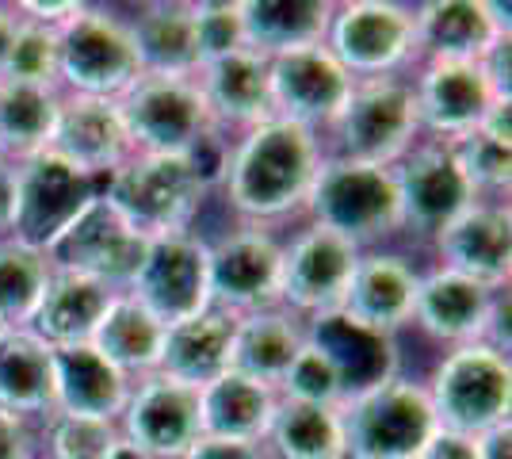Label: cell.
<instances>
[{
	"instance_id": "1",
	"label": "cell",
	"mask_w": 512,
	"mask_h": 459,
	"mask_svg": "<svg viewBox=\"0 0 512 459\" xmlns=\"http://www.w3.org/2000/svg\"><path fill=\"white\" fill-rule=\"evenodd\" d=\"M325 161L321 134L268 119L237 134L218 161V188L226 207L249 226H272L306 207V196Z\"/></svg>"
},
{
	"instance_id": "2",
	"label": "cell",
	"mask_w": 512,
	"mask_h": 459,
	"mask_svg": "<svg viewBox=\"0 0 512 459\" xmlns=\"http://www.w3.org/2000/svg\"><path fill=\"white\" fill-rule=\"evenodd\" d=\"M214 180L207 153H130L104 180V196L142 238H165L192 230Z\"/></svg>"
},
{
	"instance_id": "3",
	"label": "cell",
	"mask_w": 512,
	"mask_h": 459,
	"mask_svg": "<svg viewBox=\"0 0 512 459\" xmlns=\"http://www.w3.org/2000/svg\"><path fill=\"white\" fill-rule=\"evenodd\" d=\"M302 211L310 226H321L337 238L352 241L360 253L379 249V241L394 238L402 230L394 169L352 161V157H333V153H325Z\"/></svg>"
},
{
	"instance_id": "4",
	"label": "cell",
	"mask_w": 512,
	"mask_h": 459,
	"mask_svg": "<svg viewBox=\"0 0 512 459\" xmlns=\"http://www.w3.org/2000/svg\"><path fill=\"white\" fill-rule=\"evenodd\" d=\"M337 410L348 459H417L440 429L425 383L398 372L356 387Z\"/></svg>"
},
{
	"instance_id": "5",
	"label": "cell",
	"mask_w": 512,
	"mask_h": 459,
	"mask_svg": "<svg viewBox=\"0 0 512 459\" xmlns=\"http://www.w3.org/2000/svg\"><path fill=\"white\" fill-rule=\"evenodd\" d=\"M440 429L482 437L512 414V360L486 341L448 349L425 383Z\"/></svg>"
},
{
	"instance_id": "6",
	"label": "cell",
	"mask_w": 512,
	"mask_h": 459,
	"mask_svg": "<svg viewBox=\"0 0 512 459\" xmlns=\"http://www.w3.org/2000/svg\"><path fill=\"white\" fill-rule=\"evenodd\" d=\"M142 77L127 16L100 4H81L73 20L58 27V88L65 96L123 100Z\"/></svg>"
},
{
	"instance_id": "7",
	"label": "cell",
	"mask_w": 512,
	"mask_h": 459,
	"mask_svg": "<svg viewBox=\"0 0 512 459\" xmlns=\"http://www.w3.org/2000/svg\"><path fill=\"white\" fill-rule=\"evenodd\" d=\"M325 134L333 138V157H352V161L394 169L421 142V123H417L409 81L406 77L356 81L337 123Z\"/></svg>"
},
{
	"instance_id": "8",
	"label": "cell",
	"mask_w": 512,
	"mask_h": 459,
	"mask_svg": "<svg viewBox=\"0 0 512 459\" xmlns=\"http://www.w3.org/2000/svg\"><path fill=\"white\" fill-rule=\"evenodd\" d=\"M119 111L134 153H207L218 138L195 77L142 73L119 100Z\"/></svg>"
},
{
	"instance_id": "9",
	"label": "cell",
	"mask_w": 512,
	"mask_h": 459,
	"mask_svg": "<svg viewBox=\"0 0 512 459\" xmlns=\"http://www.w3.org/2000/svg\"><path fill=\"white\" fill-rule=\"evenodd\" d=\"M325 46L356 81L398 77L409 62H417L413 8L394 4V0H344V4H333Z\"/></svg>"
},
{
	"instance_id": "10",
	"label": "cell",
	"mask_w": 512,
	"mask_h": 459,
	"mask_svg": "<svg viewBox=\"0 0 512 459\" xmlns=\"http://www.w3.org/2000/svg\"><path fill=\"white\" fill-rule=\"evenodd\" d=\"M360 249L321 226H306L291 241H283V272H279V306L295 314L302 326H321L341 318L344 295Z\"/></svg>"
},
{
	"instance_id": "11",
	"label": "cell",
	"mask_w": 512,
	"mask_h": 459,
	"mask_svg": "<svg viewBox=\"0 0 512 459\" xmlns=\"http://www.w3.org/2000/svg\"><path fill=\"white\" fill-rule=\"evenodd\" d=\"M100 192H104V180L81 173L54 150L27 157L16 165L12 238L46 253Z\"/></svg>"
},
{
	"instance_id": "12",
	"label": "cell",
	"mask_w": 512,
	"mask_h": 459,
	"mask_svg": "<svg viewBox=\"0 0 512 459\" xmlns=\"http://www.w3.org/2000/svg\"><path fill=\"white\" fill-rule=\"evenodd\" d=\"M127 295L153 310L165 326L203 314L211 306V245L195 230L146 238Z\"/></svg>"
},
{
	"instance_id": "13",
	"label": "cell",
	"mask_w": 512,
	"mask_h": 459,
	"mask_svg": "<svg viewBox=\"0 0 512 459\" xmlns=\"http://www.w3.org/2000/svg\"><path fill=\"white\" fill-rule=\"evenodd\" d=\"M142 249L146 238L100 192L62 238L46 249V261L54 272H77L111 291H127L142 261Z\"/></svg>"
},
{
	"instance_id": "14",
	"label": "cell",
	"mask_w": 512,
	"mask_h": 459,
	"mask_svg": "<svg viewBox=\"0 0 512 459\" xmlns=\"http://www.w3.org/2000/svg\"><path fill=\"white\" fill-rule=\"evenodd\" d=\"M211 245V306L230 318L279 306V272H283V241L264 230L237 222Z\"/></svg>"
},
{
	"instance_id": "15",
	"label": "cell",
	"mask_w": 512,
	"mask_h": 459,
	"mask_svg": "<svg viewBox=\"0 0 512 459\" xmlns=\"http://www.w3.org/2000/svg\"><path fill=\"white\" fill-rule=\"evenodd\" d=\"M268 85L276 119L321 134L337 123L356 77L329 54V46L318 43L268 58Z\"/></svg>"
},
{
	"instance_id": "16",
	"label": "cell",
	"mask_w": 512,
	"mask_h": 459,
	"mask_svg": "<svg viewBox=\"0 0 512 459\" xmlns=\"http://www.w3.org/2000/svg\"><path fill=\"white\" fill-rule=\"evenodd\" d=\"M119 437L153 459H184L203 437L199 391L176 383L165 372L134 379L127 406L119 414Z\"/></svg>"
},
{
	"instance_id": "17",
	"label": "cell",
	"mask_w": 512,
	"mask_h": 459,
	"mask_svg": "<svg viewBox=\"0 0 512 459\" xmlns=\"http://www.w3.org/2000/svg\"><path fill=\"white\" fill-rule=\"evenodd\" d=\"M394 184H398V203H402V230L421 234L428 241L474 203V192L451 146L432 142V138H421L394 165Z\"/></svg>"
},
{
	"instance_id": "18",
	"label": "cell",
	"mask_w": 512,
	"mask_h": 459,
	"mask_svg": "<svg viewBox=\"0 0 512 459\" xmlns=\"http://www.w3.org/2000/svg\"><path fill=\"white\" fill-rule=\"evenodd\" d=\"M409 88L417 104L421 138L448 146L478 131L486 111L497 104L478 62H421Z\"/></svg>"
},
{
	"instance_id": "19",
	"label": "cell",
	"mask_w": 512,
	"mask_h": 459,
	"mask_svg": "<svg viewBox=\"0 0 512 459\" xmlns=\"http://www.w3.org/2000/svg\"><path fill=\"white\" fill-rule=\"evenodd\" d=\"M436 261L474 284L505 291L512 276V211L509 199H474L459 219H451L436 238Z\"/></svg>"
},
{
	"instance_id": "20",
	"label": "cell",
	"mask_w": 512,
	"mask_h": 459,
	"mask_svg": "<svg viewBox=\"0 0 512 459\" xmlns=\"http://www.w3.org/2000/svg\"><path fill=\"white\" fill-rule=\"evenodd\" d=\"M417 284H421V272L409 257L390 249H363L344 295L341 322L390 341L394 333L413 326Z\"/></svg>"
},
{
	"instance_id": "21",
	"label": "cell",
	"mask_w": 512,
	"mask_h": 459,
	"mask_svg": "<svg viewBox=\"0 0 512 459\" xmlns=\"http://www.w3.org/2000/svg\"><path fill=\"white\" fill-rule=\"evenodd\" d=\"M417 62H482L509 39V8L493 0H428L413 8Z\"/></svg>"
},
{
	"instance_id": "22",
	"label": "cell",
	"mask_w": 512,
	"mask_h": 459,
	"mask_svg": "<svg viewBox=\"0 0 512 459\" xmlns=\"http://www.w3.org/2000/svg\"><path fill=\"white\" fill-rule=\"evenodd\" d=\"M199 96L211 111V123L218 134H245L276 119L272 115V85H268V58L241 46L234 54L211 58L195 69Z\"/></svg>"
},
{
	"instance_id": "23",
	"label": "cell",
	"mask_w": 512,
	"mask_h": 459,
	"mask_svg": "<svg viewBox=\"0 0 512 459\" xmlns=\"http://www.w3.org/2000/svg\"><path fill=\"white\" fill-rule=\"evenodd\" d=\"M497 295L501 291H490V287L474 284L467 276H459V272L436 264V268L421 272L417 306H413V326L421 329L428 341L444 345V349L486 341Z\"/></svg>"
},
{
	"instance_id": "24",
	"label": "cell",
	"mask_w": 512,
	"mask_h": 459,
	"mask_svg": "<svg viewBox=\"0 0 512 459\" xmlns=\"http://www.w3.org/2000/svg\"><path fill=\"white\" fill-rule=\"evenodd\" d=\"M50 150L65 157L69 165H77L81 173L107 180L134 153L127 127H123L119 100H92V96H65L62 92V111H58Z\"/></svg>"
},
{
	"instance_id": "25",
	"label": "cell",
	"mask_w": 512,
	"mask_h": 459,
	"mask_svg": "<svg viewBox=\"0 0 512 459\" xmlns=\"http://www.w3.org/2000/svg\"><path fill=\"white\" fill-rule=\"evenodd\" d=\"M234 329L237 318L218 306H207L203 314H192L184 322H172L165 329L161 372L176 383L203 391L207 383L234 372Z\"/></svg>"
},
{
	"instance_id": "26",
	"label": "cell",
	"mask_w": 512,
	"mask_h": 459,
	"mask_svg": "<svg viewBox=\"0 0 512 459\" xmlns=\"http://www.w3.org/2000/svg\"><path fill=\"white\" fill-rule=\"evenodd\" d=\"M119 291L96 284L77 272H50L39 310L31 314L27 329L50 345V349H77V345H92L96 326L104 322L107 306Z\"/></svg>"
},
{
	"instance_id": "27",
	"label": "cell",
	"mask_w": 512,
	"mask_h": 459,
	"mask_svg": "<svg viewBox=\"0 0 512 459\" xmlns=\"http://www.w3.org/2000/svg\"><path fill=\"white\" fill-rule=\"evenodd\" d=\"M134 379L107 364L92 345L54 349V414L119 421Z\"/></svg>"
},
{
	"instance_id": "28",
	"label": "cell",
	"mask_w": 512,
	"mask_h": 459,
	"mask_svg": "<svg viewBox=\"0 0 512 459\" xmlns=\"http://www.w3.org/2000/svg\"><path fill=\"white\" fill-rule=\"evenodd\" d=\"M130 39L138 50L142 73L150 77H195L199 43H195L192 4L188 0H153L127 16Z\"/></svg>"
},
{
	"instance_id": "29",
	"label": "cell",
	"mask_w": 512,
	"mask_h": 459,
	"mask_svg": "<svg viewBox=\"0 0 512 459\" xmlns=\"http://www.w3.org/2000/svg\"><path fill=\"white\" fill-rule=\"evenodd\" d=\"M0 410L23 421L54 414V349L31 329H8L0 337Z\"/></svg>"
},
{
	"instance_id": "30",
	"label": "cell",
	"mask_w": 512,
	"mask_h": 459,
	"mask_svg": "<svg viewBox=\"0 0 512 459\" xmlns=\"http://www.w3.org/2000/svg\"><path fill=\"white\" fill-rule=\"evenodd\" d=\"M329 20L333 0H241L245 46L264 58L325 43Z\"/></svg>"
},
{
	"instance_id": "31",
	"label": "cell",
	"mask_w": 512,
	"mask_h": 459,
	"mask_svg": "<svg viewBox=\"0 0 512 459\" xmlns=\"http://www.w3.org/2000/svg\"><path fill=\"white\" fill-rule=\"evenodd\" d=\"M165 322L146 310L134 295L119 291L107 306L104 322L96 326L92 349L104 356L107 364H115L130 379L161 372V352H165Z\"/></svg>"
},
{
	"instance_id": "32",
	"label": "cell",
	"mask_w": 512,
	"mask_h": 459,
	"mask_svg": "<svg viewBox=\"0 0 512 459\" xmlns=\"http://www.w3.org/2000/svg\"><path fill=\"white\" fill-rule=\"evenodd\" d=\"M279 391L268 383H256L241 372H226L222 379L207 383L199 391V417H203V437L222 440H249L260 444L272 414H276Z\"/></svg>"
},
{
	"instance_id": "33",
	"label": "cell",
	"mask_w": 512,
	"mask_h": 459,
	"mask_svg": "<svg viewBox=\"0 0 512 459\" xmlns=\"http://www.w3.org/2000/svg\"><path fill=\"white\" fill-rule=\"evenodd\" d=\"M306 337H310V329L283 306L245 314V318H237L234 329V372L279 391V379L287 375L291 360L306 345Z\"/></svg>"
},
{
	"instance_id": "34",
	"label": "cell",
	"mask_w": 512,
	"mask_h": 459,
	"mask_svg": "<svg viewBox=\"0 0 512 459\" xmlns=\"http://www.w3.org/2000/svg\"><path fill=\"white\" fill-rule=\"evenodd\" d=\"M62 88L0 77V157L20 165L54 146Z\"/></svg>"
},
{
	"instance_id": "35",
	"label": "cell",
	"mask_w": 512,
	"mask_h": 459,
	"mask_svg": "<svg viewBox=\"0 0 512 459\" xmlns=\"http://www.w3.org/2000/svg\"><path fill=\"white\" fill-rule=\"evenodd\" d=\"M268 459H348L337 406H310L295 398H279L272 425L264 433Z\"/></svg>"
},
{
	"instance_id": "36",
	"label": "cell",
	"mask_w": 512,
	"mask_h": 459,
	"mask_svg": "<svg viewBox=\"0 0 512 459\" xmlns=\"http://www.w3.org/2000/svg\"><path fill=\"white\" fill-rule=\"evenodd\" d=\"M50 272L54 268L43 249L23 245L16 238H0V322L4 326L27 329L50 284Z\"/></svg>"
},
{
	"instance_id": "37",
	"label": "cell",
	"mask_w": 512,
	"mask_h": 459,
	"mask_svg": "<svg viewBox=\"0 0 512 459\" xmlns=\"http://www.w3.org/2000/svg\"><path fill=\"white\" fill-rule=\"evenodd\" d=\"M279 398H295V402H310V406H341L348 398V379H344L337 356L321 345L310 333L299 356L291 360L287 375L279 379Z\"/></svg>"
},
{
	"instance_id": "38",
	"label": "cell",
	"mask_w": 512,
	"mask_h": 459,
	"mask_svg": "<svg viewBox=\"0 0 512 459\" xmlns=\"http://www.w3.org/2000/svg\"><path fill=\"white\" fill-rule=\"evenodd\" d=\"M43 459H107L119 444V421L77 414H50L43 421Z\"/></svg>"
},
{
	"instance_id": "39",
	"label": "cell",
	"mask_w": 512,
	"mask_h": 459,
	"mask_svg": "<svg viewBox=\"0 0 512 459\" xmlns=\"http://www.w3.org/2000/svg\"><path fill=\"white\" fill-rule=\"evenodd\" d=\"M451 153L467 176L474 199H509L512 188V146L497 142L490 134L474 131L451 142Z\"/></svg>"
},
{
	"instance_id": "40",
	"label": "cell",
	"mask_w": 512,
	"mask_h": 459,
	"mask_svg": "<svg viewBox=\"0 0 512 459\" xmlns=\"http://www.w3.org/2000/svg\"><path fill=\"white\" fill-rule=\"evenodd\" d=\"M0 77L58 88V27H46V23L23 20L20 16Z\"/></svg>"
},
{
	"instance_id": "41",
	"label": "cell",
	"mask_w": 512,
	"mask_h": 459,
	"mask_svg": "<svg viewBox=\"0 0 512 459\" xmlns=\"http://www.w3.org/2000/svg\"><path fill=\"white\" fill-rule=\"evenodd\" d=\"M192 23L195 43H199V66L245 46L241 0H192Z\"/></svg>"
},
{
	"instance_id": "42",
	"label": "cell",
	"mask_w": 512,
	"mask_h": 459,
	"mask_svg": "<svg viewBox=\"0 0 512 459\" xmlns=\"http://www.w3.org/2000/svg\"><path fill=\"white\" fill-rule=\"evenodd\" d=\"M39 433L31 429V421L0 410V459H35Z\"/></svg>"
},
{
	"instance_id": "43",
	"label": "cell",
	"mask_w": 512,
	"mask_h": 459,
	"mask_svg": "<svg viewBox=\"0 0 512 459\" xmlns=\"http://www.w3.org/2000/svg\"><path fill=\"white\" fill-rule=\"evenodd\" d=\"M478 66L486 73L493 96H497V100H512V35L501 39V43H493L490 54H486Z\"/></svg>"
},
{
	"instance_id": "44",
	"label": "cell",
	"mask_w": 512,
	"mask_h": 459,
	"mask_svg": "<svg viewBox=\"0 0 512 459\" xmlns=\"http://www.w3.org/2000/svg\"><path fill=\"white\" fill-rule=\"evenodd\" d=\"M184 459H268V452H264V444H249V440L199 437Z\"/></svg>"
},
{
	"instance_id": "45",
	"label": "cell",
	"mask_w": 512,
	"mask_h": 459,
	"mask_svg": "<svg viewBox=\"0 0 512 459\" xmlns=\"http://www.w3.org/2000/svg\"><path fill=\"white\" fill-rule=\"evenodd\" d=\"M417 459H478V448H474V437L451 433V429H436Z\"/></svg>"
},
{
	"instance_id": "46",
	"label": "cell",
	"mask_w": 512,
	"mask_h": 459,
	"mask_svg": "<svg viewBox=\"0 0 512 459\" xmlns=\"http://www.w3.org/2000/svg\"><path fill=\"white\" fill-rule=\"evenodd\" d=\"M12 215H16V165L0 157V238H12Z\"/></svg>"
},
{
	"instance_id": "47",
	"label": "cell",
	"mask_w": 512,
	"mask_h": 459,
	"mask_svg": "<svg viewBox=\"0 0 512 459\" xmlns=\"http://www.w3.org/2000/svg\"><path fill=\"white\" fill-rule=\"evenodd\" d=\"M474 448H478V459H512V421L474 437Z\"/></svg>"
},
{
	"instance_id": "48",
	"label": "cell",
	"mask_w": 512,
	"mask_h": 459,
	"mask_svg": "<svg viewBox=\"0 0 512 459\" xmlns=\"http://www.w3.org/2000/svg\"><path fill=\"white\" fill-rule=\"evenodd\" d=\"M16 8H8V4H0V69H4V58H8V43H12V35H16Z\"/></svg>"
},
{
	"instance_id": "49",
	"label": "cell",
	"mask_w": 512,
	"mask_h": 459,
	"mask_svg": "<svg viewBox=\"0 0 512 459\" xmlns=\"http://www.w3.org/2000/svg\"><path fill=\"white\" fill-rule=\"evenodd\" d=\"M107 459H153V456H146L142 448H134V444H127V440L119 437V444L107 452Z\"/></svg>"
},
{
	"instance_id": "50",
	"label": "cell",
	"mask_w": 512,
	"mask_h": 459,
	"mask_svg": "<svg viewBox=\"0 0 512 459\" xmlns=\"http://www.w3.org/2000/svg\"><path fill=\"white\" fill-rule=\"evenodd\" d=\"M4 333H8V326H4V322H0V337H4Z\"/></svg>"
},
{
	"instance_id": "51",
	"label": "cell",
	"mask_w": 512,
	"mask_h": 459,
	"mask_svg": "<svg viewBox=\"0 0 512 459\" xmlns=\"http://www.w3.org/2000/svg\"><path fill=\"white\" fill-rule=\"evenodd\" d=\"M35 459H39V456H35Z\"/></svg>"
}]
</instances>
